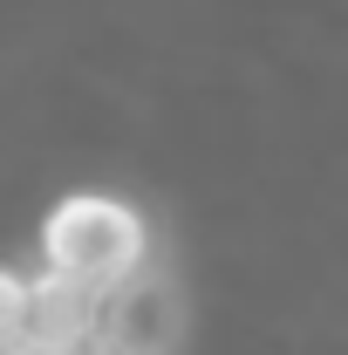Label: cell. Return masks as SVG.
Instances as JSON below:
<instances>
[{"mask_svg":"<svg viewBox=\"0 0 348 355\" xmlns=\"http://www.w3.org/2000/svg\"><path fill=\"white\" fill-rule=\"evenodd\" d=\"M150 260V225L130 198H110V191H69L55 198L42 219V266L48 273H69L96 294L137 280Z\"/></svg>","mask_w":348,"mask_h":355,"instance_id":"obj_1","label":"cell"},{"mask_svg":"<svg viewBox=\"0 0 348 355\" xmlns=\"http://www.w3.org/2000/svg\"><path fill=\"white\" fill-rule=\"evenodd\" d=\"M103 328V294L69 280V273H35L28 280V335L42 342L48 355H82Z\"/></svg>","mask_w":348,"mask_h":355,"instance_id":"obj_2","label":"cell"},{"mask_svg":"<svg viewBox=\"0 0 348 355\" xmlns=\"http://www.w3.org/2000/svg\"><path fill=\"white\" fill-rule=\"evenodd\" d=\"M103 349H123V355H157L171 342V294L157 280H123L103 294Z\"/></svg>","mask_w":348,"mask_h":355,"instance_id":"obj_3","label":"cell"},{"mask_svg":"<svg viewBox=\"0 0 348 355\" xmlns=\"http://www.w3.org/2000/svg\"><path fill=\"white\" fill-rule=\"evenodd\" d=\"M21 328H28V273L0 266V349H7Z\"/></svg>","mask_w":348,"mask_h":355,"instance_id":"obj_4","label":"cell"},{"mask_svg":"<svg viewBox=\"0 0 348 355\" xmlns=\"http://www.w3.org/2000/svg\"><path fill=\"white\" fill-rule=\"evenodd\" d=\"M82 355H123V349H103V342H89V349Z\"/></svg>","mask_w":348,"mask_h":355,"instance_id":"obj_5","label":"cell"}]
</instances>
